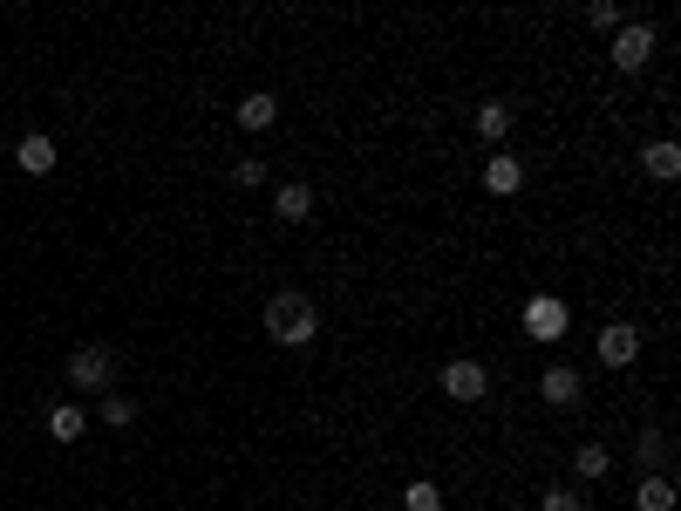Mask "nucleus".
<instances>
[{
  "label": "nucleus",
  "mask_w": 681,
  "mask_h": 511,
  "mask_svg": "<svg viewBox=\"0 0 681 511\" xmlns=\"http://www.w3.org/2000/svg\"><path fill=\"white\" fill-rule=\"evenodd\" d=\"M259 328H266V341H279V348H307V341L320 334V307H313V294H300V287H279V294L266 300V313H259Z\"/></svg>",
  "instance_id": "f257e3e1"
},
{
  "label": "nucleus",
  "mask_w": 681,
  "mask_h": 511,
  "mask_svg": "<svg viewBox=\"0 0 681 511\" xmlns=\"http://www.w3.org/2000/svg\"><path fill=\"white\" fill-rule=\"evenodd\" d=\"M68 388H75V396H109V388H116V355H109V348H75V355H68Z\"/></svg>",
  "instance_id": "f03ea898"
},
{
  "label": "nucleus",
  "mask_w": 681,
  "mask_h": 511,
  "mask_svg": "<svg viewBox=\"0 0 681 511\" xmlns=\"http://www.w3.org/2000/svg\"><path fill=\"white\" fill-rule=\"evenodd\" d=\"M655 42H661V34H655L648 21H620V28H614V49H607V55H614V68H620V75H640V68L655 62Z\"/></svg>",
  "instance_id": "7ed1b4c3"
},
{
  "label": "nucleus",
  "mask_w": 681,
  "mask_h": 511,
  "mask_svg": "<svg viewBox=\"0 0 681 511\" xmlns=\"http://www.w3.org/2000/svg\"><path fill=\"white\" fill-rule=\"evenodd\" d=\"M436 388H444L450 403H485V396H491V369H485V362H470V355H457V362H444Z\"/></svg>",
  "instance_id": "20e7f679"
},
{
  "label": "nucleus",
  "mask_w": 681,
  "mask_h": 511,
  "mask_svg": "<svg viewBox=\"0 0 681 511\" xmlns=\"http://www.w3.org/2000/svg\"><path fill=\"white\" fill-rule=\"evenodd\" d=\"M566 328H573V307L558 300V294H532V300H525V334H532V341H558Z\"/></svg>",
  "instance_id": "39448f33"
},
{
  "label": "nucleus",
  "mask_w": 681,
  "mask_h": 511,
  "mask_svg": "<svg viewBox=\"0 0 681 511\" xmlns=\"http://www.w3.org/2000/svg\"><path fill=\"white\" fill-rule=\"evenodd\" d=\"M599 362H607V369H634L640 362V328L634 321H607V328H599Z\"/></svg>",
  "instance_id": "423d86ee"
},
{
  "label": "nucleus",
  "mask_w": 681,
  "mask_h": 511,
  "mask_svg": "<svg viewBox=\"0 0 681 511\" xmlns=\"http://www.w3.org/2000/svg\"><path fill=\"white\" fill-rule=\"evenodd\" d=\"M579 388H586V375H579V369H566V362H552V369L539 375V396H545L552 409H573V403H579Z\"/></svg>",
  "instance_id": "0eeeda50"
},
{
  "label": "nucleus",
  "mask_w": 681,
  "mask_h": 511,
  "mask_svg": "<svg viewBox=\"0 0 681 511\" xmlns=\"http://www.w3.org/2000/svg\"><path fill=\"white\" fill-rule=\"evenodd\" d=\"M273 219H287V225H307V219H313V184H307V178L279 184V191H273Z\"/></svg>",
  "instance_id": "6e6552de"
},
{
  "label": "nucleus",
  "mask_w": 681,
  "mask_h": 511,
  "mask_svg": "<svg viewBox=\"0 0 681 511\" xmlns=\"http://www.w3.org/2000/svg\"><path fill=\"white\" fill-rule=\"evenodd\" d=\"M518 184H525V164H518L511 150H491L485 157V191H491V199H511Z\"/></svg>",
  "instance_id": "1a4fd4ad"
},
{
  "label": "nucleus",
  "mask_w": 681,
  "mask_h": 511,
  "mask_svg": "<svg viewBox=\"0 0 681 511\" xmlns=\"http://www.w3.org/2000/svg\"><path fill=\"white\" fill-rule=\"evenodd\" d=\"M14 164H21L28 178H49V171H55V137H42V130H28V137L14 143Z\"/></svg>",
  "instance_id": "9d476101"
},
{
  "label": "nucleus",
  "mask_w": 681,
  "mask_h": 511,
  "mask_svg": "<svg viewBox=\"0 0 681 511\" xmlns=\"http://www.w3.org/2000/svg\"><path fill=\"white\" fill-rule=\"evenodd\" d=\"M634 511H674V478H668V470H640Z\"/></svg>",
  "instance_id": "9b49d317"
},
{
  "label": "nucleus",
  "mask_w": 681,
  "mask_h": 511,
  "mask_svg": "<svg viewBox=\"0 0 681 511\" xmlns=\"http://www.w3.org/2000/svg\"><path fill=\"white\" fill-rule=\"evenodd\" d=\"M232 116H238V130H273V124H279V96H266V89H253V96H246V103H238Z\"/></svg>",
  "instance_id": "f8f14e48"
},
{
  "label": "nucleus",
  "mask_w": 681,
  "mask_h": 511,
  "mask_svg": "<svg viewBox=\"0 0 681 511\" xmlns=\"http://www.w3.org/2000/svg\"><path fill=\"white\" fill-rule=\"evenodd\" d=\"M477 137H485V143H498V150H504V137H511V103H504V96H491V103H477Z\"/></svg>",
  "instance_id": "ddd939ff"
},
{
  "label": "nucleus",
  "mask_w": 681,
  "mask_h": 511,
  "mask_svg": "<svg viewBox=\"0 0 681 511\" xmlns=\"http://www.w3.org/2000/svg\"><path fill=\"white\" fill-rule=\"evenodd\" d=\"M83 429H89V409H83V403H55V409H49V437H55V444H75Z\"/></svg>",
  "instance_id": "4468645a"
},
{
  "label": "nucleus",
  "mask_w": 681,
  "mask_h": 511,
  "mask_svg": "<svg viewBox=\"0 0 681 511\" xmlns=\"http://www.w3.org/2000/svg\"><path fill=\"white\" fill-rule=\"evenodd\" d=\"M573 470H579V485H599V478L614 470V450H607V444H579V450H573Z\"/></svg>",
  "instance_id": "2eb2a0df"
},
{
  "label": "nucleus",
  "mask_w": 681,
  "mask_h": 511,
  "mask_svg": "<svg viewBox=\"0 0 681 511\" xmlns=\"http://www.w3.org/2000/svg\"><path fill=\"white\" fill-rule=\"evenodd\" d=\"M640 171H648V178H661V184H668V178L681 171V150H674L668 137H661V143H648V150H640Z\"/></svg>",
  "instance_id": "dca6fc26"
},
{
  "label": "nucleus",
  "mask_w": 681,
  "mask_h": 511,
  "mask_svg": "<svg viewBox=\"0 0 681 511\" xmlns=\"http://www.w3.org/2000/svg\"><path fill=\"white\" fill-rule=\"evenodd\" d=\"M403 511H444V485H436V478L403 485Z\"/></svg>",
  "instance_id": "f3484780"
},
{
  "label": "nucleus",
  "mask_w": 681,
  "mask_h": 511,
  "mask_svg": "<svg viewBox=\"0 0 681 511\" xmlns=\"http://www.w3.org/2000/svg\"><path fill=\"white\" fill-rule=\"evenodd\" d=\"M103 423H109V429L137 423V396H124V388H109V396H103Z\"/></svg>",
  "instance_id": "a211bd4d"
},
{
  "label": "nucleus",
  "mask_w": 681,
  "mask_h": 511,
  "mask_svg": "<svg viewBox=\"0 0 681 511\" xmlns=\"http://www.w3.org/2000/svg\"><path fill=\"white\" fill-rule=\"evenodd\" d=\"M539 511H586V491H573V485H552Z\"/></svg>",
  "instance_id": "6ab92c4d"
},
{
  "label": "nucleus",
  "mask_w": 681,
  "mask_h": 511,
  "mask_svg": "<svg viewBox=\"0 0 681 511\" xmlns=\"http://www.w3.org/2000/svg\"><path fill=\"white\" fill-rule=\"evenodd\" d=\"M640 464H648V470H668V437H661V429H648V437H640Z\"/></svg>",
  "instance_id": "aec40b11"
},
{
  "label": "nucleus",
  "mask_w": 681,
  "mask_h": 511,
  "mask_svg": "<svg viewBox=\"0 0 681 511\" xmlns=\"http://www.w3.org/2000/svg\"><path fill=\"white\" fill-rule=\"evenodd\" d=\"M586 28L614 34V28H620V8H614V0H593V8H586Z\"/></svg>",
  "instance_id": "412c9836"
},
{
  "label": "nucleus",
  "mask_w": 681,
  "mask_h": 511,
  "mask_svg": "<svg viewBox=\"0 0 681 511\" xmlns=\"http://www.w3.org/2000/svg\"><path fill=\"white\" fill-rule=\"evenodd\" d=\"M259 178H266V164H253V157H246V164H232V184H246V191H253Z\"/></svg>",
  "instance_id": "4be33fe9"
}]
</instances>
